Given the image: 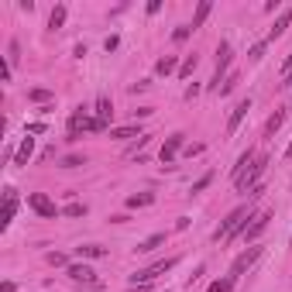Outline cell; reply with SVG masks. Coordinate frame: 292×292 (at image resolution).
Masks as SVG:
<instances>
[{"label": "cell", "mask_w": 292, "mask_h": 292, "mask_svg": "<svg viewBox=\"0 0 292 292\" xmlns=\"http://www.w3.org/2000/svg\"><path fill=\"white\" fill-rule=\"evenodd\" d=\"M48 265H59V268H62V265H69V258L59 255V251H48Z\"/></svg>", "instance_id": "4dcf8cb0"}, {"label": "cell", "mask_w": 292, "mask_h": 292, "mask_svg": "<svg viewBox=\"0 0 292 292\" xmlns=\"http://www.w3.org/2000/svg\"><path fill=\"white\" fill-rule=\"evenodd\" d=\"M69 279L76 282V285H83V289H90V292L100 289V282H96V271H93L90 265H69Z\"/></svg>", "instance_id": "3957f363"}, {"label": "cell", "mask_w": 292, "mask_h": 292, "mask_svg": "<svg viewBox=\"0 0 292 292\" xmlns=\"http://www.w3.org/2000/svg\"><path fill=\"white\" fill-rule=\"evenodd\" d=\"M182 138H186V134H172V138H165V145H162V151H158L162 165H172V162H176V155L182 151Z\"/></svg>", "instance_id": "ba28073f"}, {"label": "cell", "mask_w": 292, "mask_h": 292, "mask_svg": "<svg viewBox=\"0 0 292 292\" xmlns=\"http://www.w3.org/2000/svg\"><path fill=\"white\" fill-rule=\"evenodd\" d=\"M7 196H4V220H0V230H7L11 227V220H14V213H17V189H11L7 186Z\"/></svg>", "instance_id": "9c48e42d"}, {"label": "cell", "mask_w": 292, "mask_h": 292, "mask_svg": "<svg viewBox=\"0 0 292 292\" xmlns=\"http://www.w3.org/2000/svg\"><path fill=\"white\" fill-rule=\"evenodd\" d=\"M237 83H241V76H237V72H230V76L224 79V86H220V93H224V96H227V93H230V90H237Z\"/></svg>", "instance_id": "4316f807"}, {"label": "cell", "mask_w": 292, "mask_h": 292, "mask_svg": "<svg viewBox=\"0 0 292 292\" xmlns=\"http://www.w3.org/2000/svg\"><path fill=\"white\" fill-rule=\"evenodd\" d=\"M162 244H165V234H151V237H145L134 251L138 255H148V251H155V247H162Z\"/></svg>", "instance_id": "2e32d148"}, {"label": "cell", "mask_w": 292, "mask_h": 292, "mask_svg": "<svg viewBox=\"0 0 292 292\" xmlns=\"http://www.w3.org/2000/svg\"><path fill=\"white\" fill-rule=\"evenodd\" d=\"M265 169H268V158H265V155H258V158H255V165H251V169H247L244 176H241V179L234 182V186H237L241 192H247V189L255 192V189H258V179L265 176Z\"/></svg>", "instance_id": "7a4b0ae2"}, {"label": "cell", "mask_w": 292, "mask_h": 292, "mask_svg": "<svg viewBox=\"0 0 292 292\" xmlns=\"http://www.w3.org/2000/svg\"><path fill=\"white\" fill-rule=\"evenodd\" d=\"M255 158H258V155H255V151H251V148H247L244 155L237 158V165H234V172H230V176H234V182H237V179H241V176H244V172H247V169H251V165H255Z\"/></svg>", "instance_id": "8fae6325"}, {"label": "cell", "mask_w": 292, "mask_h": 292, "mask_svg": "<svg viewBox=\"0 0 292 292\" xmlns=\"http://www.w3.org/2000/svg\"><path fill=\"white\" fill-rule=\"evenodd\" d=\"M261 55H265V42H258V45L251 48V62H258V59H261Z\"/></svg>", "instance_id": "d6a6232c"}, {"label": "cell", "mask_w": 292, "mask_h": 292, "mask_svg": "<svg viewBox=\"0 0 292 292\" xmlns=\"http://www.w3.org/2000/svg\"><path fill=\"white\" fill-rule=\"evenodd\" d=\"M289 24H292V11H282L279 17H275V28L268 31V42H275L279 34H285V28H289Z\"/></svg>", "instance_id": "7c38bea8"}, {"label": "cell", "mask_w": 292, "mask_h": 292, "mask_svg": "<svg viewBox=\"0 0 292 292\" xmlns=\"http://www.w3.org/2000/svg\"><path fill=\"white\" fill-rule=\"evenodd\" d=\"M28 100H34V103H48V100H52V90H31V93H28Z\"/></svg>", "instance_id": "484cf974"}, {"label": "cell", "mask_w": 292, "mask_h": 292, "mask_svg": "<svg viewBox=\"0 0 292 292\" xmlns=\"http://www.w3.org/2000/svg\"><path fill=\"white\" fill-rule=\"evenodd\" d=\"M96 117H100V121H107V124H110V117H113V103H110V96H107V93H100V96H96Z\"/></svg>", "instance_id": "5bb4252c"}, {"label": "cell", "mask_w": 292, "mask_h": 292, "mask_svg": "<svg viewBox=\"0 0 292 292\" xmlns=\"http://www.w3.org/2000/svg\"><path fill=\"white\" fill-rule=\"evenodd\" d=\"M17 55H21V45L11 42V45H7V66H11V69H14V62H17Z\"/></svg>", "instance_id": "f546056e"}, {"label": "cell", "mask_w": 292, "mask_h": 292, "mask_svg": "<svg viewBox=\"0 0 292 292\" xmlns=\"http://www.w3.org/2000/svg\"><path fill=\"white\" fill-rule=\"evenodd\" d=\"M285 158H292V141H289V148H285Z\"/></svg>", "instance_id": "8d00e7d4"}, {"label": "cell", "mask_w": 292, "mask_h": 292, "mask_svg": "<svg viewBox=\"0 0 292 292\" xmlns=\"http://www.w3.org/2000/svg\"><path fill=\"white\" fill-rule=\"evenodd\" d=\"M282 86H285V90H289V86H292V69H289V72H285V83H282Z\"/></svg>", "instance_id": "d590c367"}, {"label": "cell", "mask_w": 292, "mask_h": 292, "mask_svg": "<svg viewBox=\"0 0 292 292\" xmlns=\"http://www.w3.org/2000/svg\"><path fill=\"white\" fill-rule=\"evenodd\" d=\"M268 224H271V213H255L251 217V224H244L241 237H244V241H258V237L268 230Z\"/></svg>", "instance_id": "8992f818"}, {"label": "cell", "mask_w": 292, "mask_h": 292, "mask_svg": "<svg viewBox=\"0 0 292 292\" xmlns=\"http://www.w3.org/2000/svg\"><path fill=\"white\" fill-rule=\"evenodd\" d=\"M31 155H34V138H24L21 148H17V155H14V165H28Z\"/></svg>", "instance_id": "4fadbf2b"}, {"label": "cell", "mask_w": 292, "mask_h": 292, "mask_svg": "<svg viewBox=\"0 0 292 292\" xmlns=\"http://www.w3.org/2000/svg\"><path fill=\"white\" fill-rule=\"evenodd\" d=\"M258 258H261V247H247V251H241V255L234 258V265H230V275H234V279H241V275H244V271L251 268Z\"/></svg>", "instance_id": "52a82bcc"}, {"label": "cell", "mask_w": 292, "mask_h": 292, "mask_svg": "<svg viewBox=\"0 0 292 292\" xmlns=\"http://www.w3.org/2000/svg\"><path fill=\"white\" fill-rule=\"evenodd\" d=\"M234 285H237V279H234V275H227V279H217V282H210V289H206V292H230Z\"/></svg>", "instance_id": "603a6c76"}, {"label": "cell", "mask_w": 292, "mask_h": 292, "mask_svg": "<svg viewBox=\"0 0 292 292\" xmlns=\"http://www.w3.org/2000/svg\"><path fill=\"white\" fill-rule=\"evenodd\" d=\"M151 203H155V192H134V196H127L131 210H141V206H151Z\"/></svg>", "instance_id": "e0dca14e"}, {"label": "cell", "mask_w": 292, "mask_h": 292, "mask_svg": "<svg viewBox=\"0 0 292 292\" xmlns=\"http://www.w3.org/2000/svg\"><path fill=\"white\" fill-rule=\"evenodd\" d=\"M42 131H45V124H42V121H34V124H28V134H42Z\"/></svg>", "instance_id": "836d02e7"}, {"label": "cell", "mask_w": 292, "mask_h": 292, "mask_svg": "<svg viewBox=\"0 0 292 292\" xmlns=\"http://www.w3.org/2000/svg\"><path fill=\"white\" fill-rule=\"evenodd\" d=\"M247 110H251V96H247V100H241V103L234 107L230 121H227V134H237V127H241V121L247 117Z\"/></svg>", "instance_id": "30bf717a"}, {"label": "cell", "mask_w": 292, "mask_h": 292, "mask_svg": "<svg viewBox=\"0 0 292 292\" xmlns=\"http://www.w3.org/2000/svg\"><path fill=\"white\" fill-rule=\"evenodd\" d=\"M282 124H285V110L279 107V110H275V113L268 117V124H265V138H271V134H275V131L282 127Z\"/></svg>", "instance_id": "ac0fdd59"}, {"label": "cell", "mask_w": 292, "mask_h": 292, "mask_svg": "<svg viewBox=\"0 0 292 292\" xmlns=\"http://www.w3.org/2000/svg\"><path fill=\"white\" fill-rule=\"evenodd\" d=\"M192 69H196V55L182 59V66H179V76H182V79H186V76H192Z\"/></svg>", "instance_id": "d4e9b609"}, {"label": "cell", "mask_w": 292, "mask_h": 292, "mask_svg": "<svg viewBox=\"0 0 292 292\" xmlns=\"http://www.w3.org/2000/svg\"><path fill=\"white\" fill-rule=\"evenodd\" d=\"M247 220H251V210H247V206H237V210H230V213L220 220V227L213 230V241H230L234 234H241V230H244Z\"/></svg>", "instance_id": "6da1fadb"}, {"label": "cell", "mask_w": 292, "mask_h": 292, "mask_svg": "<svg viewBox=\"0 0 292 292\" xmlns=\"http://www.w3.org/2000/svg\"><path fill=\"white\" fill-rule=\"evenodd\" d=\"M62 24H66V4L52 7V14H48V28H52V31H59Z\"/></svg>", "instance_id": "ffe728a7"}, {"label": "cell", "mask_w": 292, "mask_h": 292, "mask_svg": "<svg viewBox=\"0 0 292 292\" xmlns=\"http://www.w3.org/2000/svg\"><path fill=\"white\" fill-rule=\"evenodd\" d=\"M62 213L66 217H86V206L83 203H69V206H62Z\"/></svg>", "instance_id": "cb8c5ba5"}, {"label": "cell", "mask_w": 292, "mask_h": 292, "mask_svg": "<svg viewBox=\"0 0 292 292\" xmlns=\"http://www.w3.org/2000/svg\"><path fill=\"white\" fill-rule=\"evenodd\" d=\"M14 289H17L14 282H4V285H0V292H14Z\"/></svg>", "instance_id": "e575fe53"}, {"label": "cell", "mask_w": 292, "mask_h": 292, "mask_svg": "<svg viewBox=\"0 0 292 292\" xmlns=\"http://www.w3.org/2000/svg\"><path fill=\"white\" fill-rule=\"evenodd\" d=\"M210 11H213V4H210V0H200V7H196V14H192V31H196V28H203V21H206V17H210Z\"/></svg>", "instance_id": "9a60e30c"}, {"label": "cell", "mask_w": 292, "mask_h": 292, "mask_svg": "<svg viewBox=\"0 0 292 292\" xmlns=\"http://www.w3.org/2000/svg\"><path fill=\"white\" fill-rule=\"evenodd\" d=\"M210 182H213V172H206V176H200V179L192 182V192H203L206 186H210Z\"/></svg>", "instance_id": "f1b7e54d"}, {"label": "cell", "mask_w": 292, "mask_h": 292, "mask_svg": "<svg viewBox=\"0 0 292 292\" xmlns=\"http://www.w3.org/2000/svg\"><path fill=\"white\" fill-rule=\"evenodd\" d=\"M110 138H141V127L138 124H127V127H110Z\"/></svg>", "instance_id": "44dd1931"}, {"label": "cell", "mask_w": 292, "mask_h": 292, "mask_svg": "<svg viewBox=\"0 0 292 292\" xmlns=\"http://www.w3.org/2000/svg\"><path fill=\"white\" fill-rule=\"evenodd\" d=\"M79 165H86V158H79V155H66L62 158V169H79Z\"/></svg>", "instance_id": "83f0119b"}, {"label": "cell", "mask_w": 292, "mask_h": 292, "mask_svg": "<svg viewBox=\"0 0 292 292\" xmlns=\"http://www.w3.org/2000/svg\"><path fill=\"white\" fill-rule=\"evenodd\" d=\"M28 206H31V210H34V213H38V217H48V220H52V217H59V213H62V210H59L55 203L48 200L45 192H31V196H28Z\"/></svg>", "instance_id": "5b68a950"}, {"label": "cell", "mask_w": 292, "mask_h": 292, "mask_svg": "<svg viewBox=\"0 0 292 292\" xmlns=\"http://www.w3.org/2000/svg\"><path fill=\"white\" fill-rule=\"evenodd\" d=\"M76 255H79V258H103V255H107V247H100V244H79Z\"/></svg>", "instance_id": "d6986e66"}, {"label": "cell", "mask_w": 292, "mask_h": 292, "mask_svg": "<svg viewBox=\"0 0 292 292\" xmlns=\"http://www.w3.org/2000/svg\"><path fill=\"white\" fill-rule=\"evenodd\" d=\"M230 59H234V48L227 45V42H220V45H217V72H213V83H210V90H217V86H220V79H224L227 69H230Z\"/></svg>", "instance_id": "277c9868"}, {"label": "cell", "mask_w": 292, "mask_h": 292, "mask_svg": "<svg viewBox=\"0 0 292 292\" xmlns=\"http://www.w3.org/2000/svg\"><path fill=\"white\" fill-rule=\"evenodd\" d=\"M189 34H192V28H176V31H172V42H186Z\"/></svg>", "instance_id": "1f68e13d"}, {"label": "cell", "mask_w": 292, "mask_h": 292, "mask_svg": "<svg viewBox=\"0 0 292 292\" xmlns=\"http://www.w3.org/2000/svg\"><path fill=\"white\" fill-rule=\"evenodd\" d=\"M176 69H179V62H176V55H165V59H158L155 72H158V76H169V72H176Z\"/></svg>", "instance_id": "7402d4cb"}]
</instances>
